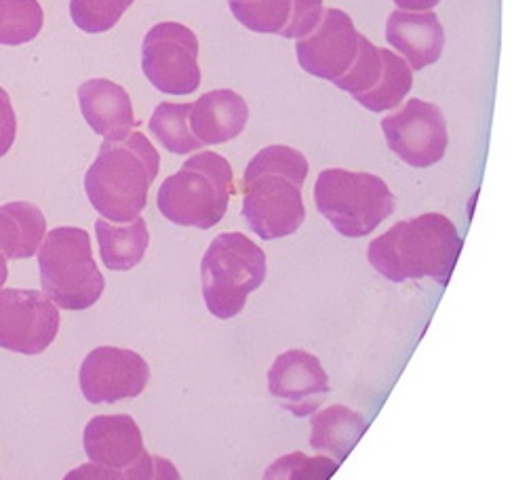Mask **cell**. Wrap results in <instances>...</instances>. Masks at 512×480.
Instances as JSON below:
<instances>
[{
  "instance_id": "obj_1",
  "label": "cell",
  "mask_w": 512,
  "mask_h": 480,
  "mask_svg": "<svg viewBox=\"0 0 512 480\" xmlns=\"http://www.w3.org/2000/svg\"><path fill=\"white\" fill-rule=\"evenodd\" d=\"M462 253V236L449 217L424 213L392 226L367 247L371 268L392 283L435 278L441 287Z\"/></svg>"
},
{
  "instance_id": "obj_2",
  "label": "cell",
  "mask_w": 512,
  "mask_h": 480,
  "mask_svg": "<svg viewBox=\"0 0 512 480\" xmlns=\"http://www.w3.org/2000/svg\"><path fill=\"white\" fill-rule=\"evenodd\" d=\"M159 169L161 156L140 131H131L121 142H104L85 175L91 207L114 224L133 222L148 203Z\"/></svg>"
},
{
  "instance_id": "obj_3",
  "label": "cell",
  "mask_w": 512,
  "mask_h": 480,
  "mask_svg": "<svg viewBox=\"0 0 512 480\" xmlns=\"http://www.w3.org/2000/svg\"><path fill=\"white\" fill-rule=\"evenodd\" d=\"M234 194V175L228 160L215 152L199 150L180 171L165 179L156 194V207L175 226L209 230L222 222Z\"/></svg>"
},
{
  "instance_id": "obj_4",
  "label": "cell",
  "mask_w": 512,
  "mask_h": 480,
  "mask_svg": "<svg viewBox=\"0 0 512 480\" xmlns=\"http://www.w3.org/2000/svg\"><path fill=\"white\" fill-rule=\"evenodd\" d=\"M43 293L57 308L81 312L100 302L106 280L97 268L91 236L83 228L59 226L38 247Z\"/></svg>"
},
{
  "instance_id": "obj_5",
  "label": "cell",
  "mask_w": 512,
  "mask_h": 480,
  "mask_svg": "<svg viewBox=\"0 0 512 480\" xmlns=\"http://www.w3.org/2000/svg\"><path fill=\"white\" fill-rule=\"evenodd\" d=\"M268 274L266 253L243 232H222L201 259V285L207 310L220 320L239 316L247 297Z\"/></svg>"
},
{
  "instance_id": "obj_6",
  "label": "cell",
  "mask_w": 512,
  "mask_h": 480,
  "mask_svg": "<svg viewBox=\"0 0 512 480\" xmlns=\"http://www.w3.org/2000/svg\"><path fill=\"white\" fill-rule=\"evenodd\" d=\"M85 455L91 466H83L68 474V478H129L175 480L177 470L163 457L150 455L144 449L140 426L131 415H97L83 434Z\"/></svg>"
},
{
  "instance_id": "obj_7",
  "label": "cell",
  "mask_w": 512,
  "mask_h": 480,
  "mask_svg": "<svg viewBox=\"0 0 512 480\" xmlns=\"http://www.w3.org/2000/svg\"><path fill=\"white\" fill-rule=\"evenodd\" d=\"M314 205L346 238H363L395 211V194L373 173L325 169L314 184Z\"/></svg>"
},
{
  "instance_id": "obj_8",
  "label": "cell",
  "mask_w": 512,
  "mask_h": 480,
  "mask_svg": "<svg viewBox=\"0 0 512 480\" xmlns=\"http://www.w3.org/2000/svg\"><path fill=\"white\" fill-rule=\"evenodd\" d=\"M241 215L253 234L277 240L298 232L306 219L304 184L285 173H243Z\"/></svg>"
},
{
  "instance_id": "obj_9",
  "label": "cell",
  "mask_w": 512,
  "mask_h": 480,
  "mask_svg": "<svg viewBox=\"0 0 512 480\" xmlns=\"http://www.w3.org/2000/svg\"><path fill=\"white\" fill-rule=\"evenodd\" d=\"M199 38L177 22L152 26L142 43V70L148 83L165 95H190L201 85Z\"/></svg>"
},
{
  "instance_id": "obj_10",
  "label": "cell",
  "mask_w": 512,
  "mask_h": 480,
  "mask_svg": "<svg viewBox=\"0 0 512 480\" xmlns=\"http://www.w3.org/2000/svg\"><path fill=\"white\" fill-rule=\"evenodd\" d=\"M380 127L388 148L403 163L416 169L437 165L449 146L447 120L441 108L418 97L409 99L401 110L382 118Z\"/></svg>"
},
{
  "instance_id": "obj_11",
  "label": "cell",
  "mask_w": 512,
  "mask_h": 480,
  "mask_svg": "<svg viewBox=\"0 0 512 480\" xmlns=\"http://www.w3.org/2000/svg\"><path fill=\"white\" fill-rule=\"evenodd\" d=\"M59 310L43 291L0 289V348L38 356L59 333Z\"/></svg>"
},
{
  "instance_id": "obj_12",
  "label": "cell",
  "mask_w": 512,
  "mask_h": 480,
  "mask_svg": "<svg viewBox=\"0 0 512 480\" xmlns=\"http://www.w3.org/2000/svg\"><path fill=\"white\" fill-rule=\"evenodd\" d=\"M148 382L146 358L127 348H95L85 356L78 371L81 392L91 405H114L118 400L140 396Z\"/></svg>"
},
{
  "instance_id": "obj_13",
  "label": "cell",
  "mask_w": 512,
  "mask_h": 480,
  "mask_svg": "<svg viewBox=\"0 0 512 480\" xmlns=\"http://www.w3.org/2000/svg\"><path fill=\"white\" fill-rule=\"evenodd\" d=\"M361 32L342 9H327L319 26L295 43V57L304 72L336 83L359 53Z\"/></svg>"
},
{
  "instance_id": "obj_14",
  "label": "cell",
  "mask_w": 512,
  "mask_h": 480,
  "mask_svg": "<svg viewBox=\"0 0 512 480\" xmlns=\"http://www.w3.org/2000/svg\"><path fill=\"white\" fill-rule=\"evenodd\" d=\"M268 388L281 407L295 417L312 415L331 390L321 360L298 348L277 356L268 371Z\"/></svg>"
},
{
  "instance_id": "obj_15",
  "label": "cell",
  "mask_w": 512,
  "mask_h": 480,
  "mask_svg": "<svg viewBox=\"0 0 512 480\" xmlns=\"http://www.w3.org/2000/svg\"><path fill=\"white\" fill-rule=\"evenodd\" d=\"M386 40L411 70H424L441 59L445 30L437 13L397 9L386 22Z\"/></svg>"
},
{
  "instance_id": "obj_16",
  "label": "cell",
  "mask_w": 512,
  "mask_h": 480,
  "mask_svg": "<svg viewBox=\"0 0 512 480\" xmlns=\"http://www.w3.org/2000/svg\"><path fill=\"white\" fill-rule=\"evenodd\" d=\"M78 106H81L87 125L102 135L106 142H121L135 127V112L131 97L114 80L89 78L78 87Z\"/></svg>"
},
{
  "instance_id": "obj_17",
  "label": "cell",
  "mask_w": 512,
  "mask_h": 480,
  "mask_svg": "<svg viewBox=\"0 0 512 480\" xmlns=\"http://www.w3.org/2000/svg\"><path fill=\"white\" fill-rule=\"evenodd\" d=\"M249 120V106L232 89H215L192 104L188 123L203 146H220L239 137Z\"/></svg>"
},
{
  "instance_id": "obj_18",
  "label": "cell",
  "mask_w": 512,
  "mask_h": 480,
  "mask_svg": "<svg viewBox=\"0 0 512 480\" xmlns=\"http://www.w3.org/2000/svg\"><path fill=\"white\" fill-rule=\"evenodd\" d=\"M365 430L367 422L361 413L346 405H331L319 413H312L310 447L319 453H327L340 464L359 445Z\"/></svg>"
},
{
  "instance_id": "obj_19",
  "label": "cell",
  "mask_w": 512,
  "mask_h": 480,
  "mask_svg": "<svg viewBox=\"0 0 512 480\" xmlns=\"http://www.w3.org/2000/svg\"><path fill=\"white\" fill-rule=\"evenodd\" d=\"M97 243H100L102 262L112 272H129L142 262L148 245L150 232L146 219L135 217L127 224H114L108 219L95 222Z\"/></svg>"
},
{
  "instance_id": "obj_20",
  "label": "cell",
  "mask_w": 512,
  "mask_h": 480,
  "mask_svg": "<svg viewBox=\"0 0 512 480\" xmlns=\"http://www.w3.org/2000/svg\"><path fill=\"white\" fill-rule=\"evenodd\" d=\"M47 234L43 211L28 200L0 207V253L7 259H28L38 253Z\"/></svg>"
},
{
  "instance_id": "obj_21",
  "label": "cell",
  "mask_w": 512,
  "mask_h": 480,
  "mask_svg": "<svg viewBox=\"0 0 512 480\" xmlns=\"http://www.w3.org/2000/svg\"><path fill=\"white\" fill-rule=\"evenodd\" d=\"M382 57H384V68L376 87L369 89L363 95L354 97L363 108L376 114L395 110L397 106H401V102L413 87V70L401 55L382 49Z\"/></svg>"
},
{
  "instance_id": "obj_22",
  "label": "cell",
  "mask_w": 512,
  "mask_h": 480,
  "mask_svg": "<svg viewBox=\"0 0 512 480\" xmlns=\"http://www.w3.org/2000/svg\"><path fill=\"white\" fill-rule=\"evenodd\" d=\"M192 104H169L163 102L156 106L152 118H150V133L154 135L167 152L171 154H190L203 150V144L194 137L190 131V116Z\"/></svg>"
},
{
  "instance_id": "obj_23",
  "label": "cell",
  "mask_w": 512,
  "mask_h": 480,
  "mask_svg": "<svg viewBox=\"0 0 512 480\" xmlns=\"http://www.w3.org/2000/svg\"><path fill=\"white\" fill-rule=\"evenodd\" d=\"M43 24L45 13L38 0H0V45L32 43Z\"/></svg>"
},
{
  "instance_id": "obj_24",
  "label": "cell",
  "mask_w": 512,
  "mask_h": 480,
  "mask_svg": "<svg viewBox=\"0 0 512 480\" xmlns=\"http://www.w3.org/2000/svg\"><path fill=\"white\" fill-rule=\"evenodd\" d=\"M228 9L236 22L258 34H281L291 17V0H251L230 3Z\"/></svg>"
},
{
  "instance_id": "obj_25",
  "label": "cell",
  "mask_w": 512,
  "mask_h": 480,
  "mask_svg": "<svg viewBox=\"0 0 512 480\" xmlns=\"http://www.w3.org/2000/svg\"><path fill=\"white\" fill-rule=\"evenodd\" d=\"M135 0H70V17L85 34L112 30Z\"/></svg>"
},
{
  "instance_id": "obj_26",
  "label": "cell",
  "mask_w": 512,
  "mask_h": 480,
  "mask_svg": "<svg viewBox=\"0 0 512 480\" xmlns=\"http://www.w3.org/2000/svg\"><path fill=\"white\" fill-rule=\"evenodd\" d=\"M382 68H384L382 49L373 45L367 36L361 34L357 57H354V62L348 68V72L344 76H340L333 85L350 93L352 97L363 95L369 89L376 87V83L380 80V74H382Z\"/></svg>"
},
{
  "instance_id": "obj_27",
  "label": "cell",
  "mask_w": 512,
  "mask_h": 480,
  "mask_svg": "<svg viewBox=\"0 0 512 480\" xmlns=\"http://www.w3.org/2000/svg\"><path fill=\"white\" fill-rule=\"evenodd\" d=\"M340 464L336 459L325 455H306V453H289L277 462L270 464L264 472L266 480H327L338 472Z\"/></svg>"
},
{
  "instance_id": "obj_28",
  "label": "cell",
  "mask_w": 512,
  "mask_h": 480,
  "mask_svg": "<svg viewBox=\"0 0 512 480\" xmlns=\"http://www.w3.org/2000/svg\"><path fill=\"white\" fill-rule=\"evenodd\" d=\"M323 0H291V17L279 34L289 40H300L319 26L323 17Z\"/></svg>"
},
{
  "instance_id": "obj_29",
  "label": "cell",
  "mask_w": 512,
  "mask_h": 480,
  "mask_svg": "<svg viewBox=\"0 0 512 480\" xmlns=\"http://www.w3.org/2000/svg\"><path fill=\"white\" fill-rule=\"evenodd\" d=\"M15 137H17V116H15L9 93L0 87V158L13 148Z\"/></svg>"
},
{
  "instance_id": "obj_30",
  "label": "cell",
  "mask_w": 512,
  "mask_h": 480,
  "mask_svg": "<svg viewBox=\"0 0 512 480\" xmlns=\"http://www.w3.org/2000/svg\"><path fill=\"white\" fill-rule=\"evenodd\" d=\"M401 11H432L441 0H392Z\"/></svg>"
},
{
  "instance_id": "obj_31",
  "label": "cell",
  "mask_w": 512,
  "mask_h": 480,
  "mask_svg": "<svg viewBox=\"0 0 512 480\" xmlns=\"http://www.w3.org/2000/svg\"><path fill=\"white\" fill-rule=\"evenodd\" d=\"M7 262L9 259L0 253V287H5V283H7V278H9V268H7Z\"/></svg>"
},
{
  "instance_id": "obj_32",
  "label": "cell",
  "mask_w": 512,
  "mask_h": 480,
  "mask_svg": "<svg viewBox=\"0 0 512 480\" xmlns=\"http://www.w3.org/2000/svg\"><path fill=\"white\" fill-rule=\"evenodd\" d=\"M230 3H251V0H230Z\"/></svg>"
}]
</instances>
